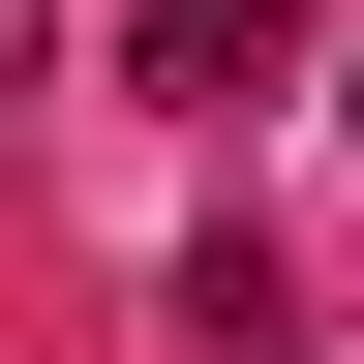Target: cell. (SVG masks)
Returning <instances> with one entry per match:
<instances>
[{
	"mask_svg": "<svg viewBox=\"0 0 364 364\" xmlns=\"http://www.w3.org/2000/svg\"><path fill=\"white\" fill-rule=\"evenodd\" d=\"M122 61H152L182 122H243V91H304V0H152V31H122Z\"/></svg>",
	"mask_w": 364,
	"mask_h": 364,
	"instance_id": "1",
	"label": "cell"
}]
</instances>
